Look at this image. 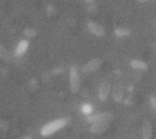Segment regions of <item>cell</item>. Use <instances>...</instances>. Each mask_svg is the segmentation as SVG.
<instances>
[{"label": "cell", "mask_w": 156, "mask_h": 139, "mask_svg": "<svg viewBox=\"0 0 156 139\" xmlns=\"http://www.w3.org/2000/svg\"><path fill=\"white\" fill-rule=\"evenodd\" d=\"M66 124V120L65 119H57L55 121L50 122V123L46 124L41 130V134L43 136H49L52 135L54 133H56L57 130H61L62 127H64Z\"/></svg>", "instance_id": "1"}, {"label": "cell", "mask_w": 156, "mask_h": 139, "mask_svg": "<svg viewBox=\"0 0 156 139\" xmlns=\"http://www.w3.org/2000/svg\"><path fill=\"white\" fill-rule=\"evenodd\" d=\"M69 87L73 93H76L80 88V78L75 67H71L69 70Z\"/></svg>", "instance_id": "2"}, {"label": "cell", "mask_w": 156, "mask_h": 139, "mask_svg": "<svg viewBox=\"0 0 156 139\" xmlns=\"http://www.w3.org/2000/svg\"><path fill=\"white\" fill-rule=\"evenodd\" d=\"M101 64H102V61H101L100 59H98V58L93 59V60L89 61V62H88L87 64L83 67V72L86 73V74L94 72V71H96V70L100 69Z\"/></svg>", "instance_id": "3"}, {"label": "cell", "mask_w": 156, "mask_h": 139, "mask_svg": "<svg viewBox=\"0 0 156 139\" xmlns=\"http://www.w3.org/2000/svg\"><path fill=\"white\" fill-rule=\"evenodd\" d=\"M112 119V116L109 112H103L98 115H94L92 117L88 118V121L91 123H96V122H109Z\"/></svg>", "instance_id": "4"}, {"label": "cell", "mask_w": 156, "mask_h": 139, "mask_svg": "<svg viewBox=\"0 0 156 139\" xmlns=\"http://www.w3.org/2000/svg\"><path fill=\"white\" fill-rule=\"evenodd\" d=\"M113 98L115 100V102H121L122 98H123V94H124V88L123 85L121 83H117L113 87Z\"/></svg>", "instance_id": "5"}, {"label": "cell", "mask_w": 156, "mask_h": 139, "mask_svg": "<svg viewBox=\"0 0 156 139\" xmlns=\"http://www.w3.org/2000/svg\"><path fill=\"white\" fill-rule=\"evenodd\" d=\"M152 133H153V127L152 123L147 120H145L142 124V137L143 139H151Z\"/></svg>", "instance_id": "6"}, {"label": "cell", "mask_w": 156, "mask_h": 139, "mask_svg": "<svg viewBox=\"0 0 156 139\" xmlns=\"http://www.w3.org/2000/svg\"><path fill=\"white\" fill-rule=\"evenodd\" d=\"M88 28H89V30L91 31L93 34L98 35V37H103V35L105 34L104 28H103V27H101L98 24H96V23L90 22L89 24H88Z\"/></svg>", "instance_id": "7"}, {"label": "cell", "mask_w": 156, "mask_h": 139, "mask_svg": "<svg viewBox=\"0 0 156 139\" xmlns=\"http://www.w3.org/2000/svg\"><path fill=\"white\" fill-rule=\"evenodd\" d=\"M109 91H110V86L108 83H103L100 88V92H98V98L101 101H106L109 95Z\"/></svg>", "instance_id": "8"}, {"label": "cell", "mask_w": 156, "mask_h": 139, "mask_svg": "<svg viewBox=\"0 0 156 139\" xmlns=\"http://www.w3.org/2000/svg\"><path fill=\"white\" fill-rule=\"evenodd\" d=\"M109 122H96V123H93L91 127V132L93 133H103L108 128Z\"/></svg>", "instance_id": "9"}, {"label": "cell", "mask_w": 156, "mask_h": 139, "mask_svg": "<svg viewBox=\"0 0 156 139\" xmlns=\"http://www.w3.org/2000/svg\"><path fill=\"white\" fill-rule=\"evenodd\" d=\"M28 46H29V43L27 41H20L15 49V55L18 57L23 56V55L26 52V50L28 49Z\"/></svg>", "instance_id": "10"}, {"label": "cell", "mask_w": 156, "mask_h": 139, "mask_svg": "<svg viewBox=\"0 0 156 139\" xmlns=\"http://www.w3.org/2000/svg\"><path fill=\"white\" fill-rule=\"evenodd\" d=\"M130 66L135 70H140V71H145V70L147 69V63L141 60H137V59L136 60H133L132 62H130Z\"/></svg>", "instance_id": "11"}, {"label": "cell", "mask_w": 156, "mask_h": 139, "mask_svg": "<svg viewBox=\"0 0 156 139\" xmlns=\"http://www.w3.org/2000/svg\"><path fill=\"white\" fill-rule=\"evenodd\" d=\"M0 58H2V59H10V55L9 52L5 50V48L3 47L2 45H0Z\"/></svg>", "instance_id": "12"}, {"label": "cell", "mask_w": 156, "mask_h": 139, "mask_svg": "<svg viewBox=\"0 0 156 139\" xmlns=\"http://www.w3.org/2000/svg\"><path fill=\"white\" fill-rule=\"evenodd\" d=\"M115 34L118 35V37H126V35L129 34V31L127 30V29H117L115 30Z\"/></svg>", "instance_id": "13"}, {"label": "cell", "mask_w": 156, "mask_h": 139, "mask_svg": "<svg viewBox=\"0 0 156 139\" xmlns=\"http://www.w3.org/2000/svg\"><path fill=\"white\" fill-rule=\"evenodd\" d=\"M92 110H93V108H92L91 105L89 104H86L83 106V113H87V115H89V113L92 112Z\"/></svg>", "instance_id": "14"}, {"label": "cell", "mask_w": 156, "mask_h": 139, "mask_svg": "<svg viewBox=\"0 0 156 139\" xmlns=\"http://www.w3.org/2000/svg\"><path fill=\"white\" fill-rule=\"evenodd\" d=\"M151 106L153 109H156V98H151Z\"/></svg>", "instance_id": "15"}, {"label": "cell", "mask_w": 156, "mask_h": 139, "mask_svg": "<svg viewBox=\"0 0 156 139\" xmlns=\"http://www.w3.org/2000/svg\"><path fill=\"white\" fill-rule=\"evenodd\" d=\"M25 34L28 35V37H33V35H34V31L33 30H26L25 31Z\"/></svg>", "instance_id": "16"}, {"label": "cell", "mask_w": 156, "mask_h": 139, "mask_svg": "<svg viewBox=\"0 0 156 139\" xmlns=\"http://www.w3.org/2000/svg\"><path fill=\"white\" fill-rule=\"evenodd\" d=\"M140 2H147V1H151V0H139Z\"/></svg>", "instance_id": "17"}, {"label": "cell", "mask_w": 156, "mask_h": 139, "mask_svg": "<svg viewBox=\"0 0 156 139\" xmlns=\"http://www.w3.org/2000/svg\"><path fill=\"white\" fill-rule=\"evenodd\" d=\"M22 139H31V137L30 136H26V137H24V138H22Z\"/></svg>", "instance_id": "18"}, {"label": "cell", "mask_w": 156, "mask_h": 139, "mask_svg": "<svg viewBox=\"0 0 156 139\" xmlns=\"http://www.w3.org/2000/svg\"><path fill=\"white\" fill-rule=\"evenodd\" d=\"M86 1H92V0H86Z\"/></svg>", "instance_id": "19"}]
</instances>
